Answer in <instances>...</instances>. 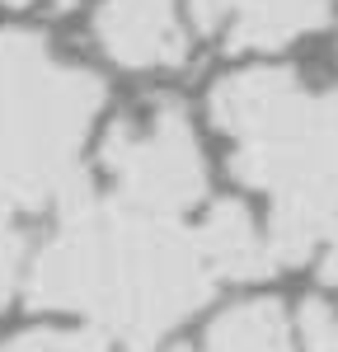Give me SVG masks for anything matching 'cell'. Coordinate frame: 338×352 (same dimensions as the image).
Masks as SVG:
<instances>
[{
    "label": "cell",
    "mask_w": 338,
    "mask_h": 352,
    "mask_svg": "<svg viewBox=\"0 0 338 352\" xmlns=\"http://www.w3.org/2000/svg\"><path fill=\"white\" fill-rule=\"evenodd\" d=\"M104 164L117 179V197L137 212L155 217H179L207 192V169L197 155V141L183 109L160 104L150 122H117L104 136Z\"/></svg>",
    "instance_id": "4"
},
{
    "label": "cell",
    "mask_w": 338,
    "mask_h": 352,
    "mask_svg": "<svg viewBox=\"0 0 338 352\" xmlns=\"http://www.w3.org/2000/svg\"><path fill=\"white\" fill-rule=\"evenodd\" d=\"M0 352H113L99 329H28Z\"/></svg>",
    "instance_id": "9"
},
{
    "label": "cell",
    "mask_w": 338,
    "mask_h": 352,
    "mask_svg": "<svg viewBox=\"0 0 338 352\" xmlns=\"http://www.w3.org/2000/svg\"><path fill=\"white\" fill-rule=\"evenodd\" d=\"M235 10V0H193V19H197V28H221V19Z\"/></svg>",
    "instance_id": "12"
},
{
    "label": "cell",
    "mask_w": 338,
    "mask_h": 352,
    "mask_svg": "<svg viewBox=\"0 0 338 352\" xmlns=\"http://www.w3.org/2000/svg\"><path fill=\"white\" fill-rule=\"evenodd\" d=\"M324 24H329V0H235V24H230L225 47L230 52H249V47L273 52Z\"/></svg>",
    "instance_id": "7"
},
{
    "label": "cell",
    "mask_w": 338,
    "mask_h": 352,
    "mask_svg": "<svg viewBox=\"0 0 338 352\" xmlns=\"http://www.w3.org/2000/svg\"><path fill=\"white\" fill-rule=\"evenodd\" d=\"M104 85L66 66L28 28L0 33V221L38 212L80 174V141Z\"/></svg>",
    "instance_id": "2"
},
{
    "label": "cell",
    "mask_w": 338,
    "mask_h": 352,
    "mask_svg": "<svg viewBox=\"0 0 338 352\" xmlns=\"http://www.w3.org/2000/svg\"><path fill=\"white\" fill-rule=\"evenodd\" d=\"M104 52L117 66H179L188 56V38L169 0H109L94 19Z\"/></svg>",
    "instance_id": "5"
},
{
    "label": "cell",
    "mask_w": 338,
    "mask_h": 352,
    "mask_svg": "<svg viewBox=\"0 0 338 352\" xmlns=\"http://www.w3.org/2000/svg\"><path fill=\"white\" fill-rule=\"evenodd\" d=\"M235 141L230 169L240 184L338 212V94H301L296 85Z\"/></svg>",
    "instance_id": "3"
},
{
    "label": "cell",
    "mask_w": 338,
    "mask_h": 352,
    "mask_svg": "<svg viewBox=\"0 0 338 352\" xmlns=\"http://www.w3.org/2000/svg\"><path fill=\"white\" fill-rule=\"evenodd\" d=\"M19 268H24V235L10 221H0V310H5V300L19 282Z\"/></svg>",
    "instance_id": "11"
},
{
    "label": "cell",
    "mask_w": 338,
    "mask_h": 352,
    "mask_svg": "<svg viewBox=\"0 0 338 352\" xmlns=\"http://www.w3.org/2000/svg\"><path fill=\"white\" fill-rule=\"evenodd\" d=\"M301 343L306 352H338V315L319 296L301 305Z\"/></svg>",
    "instance_id": "10"
},
{
    "label": "cell",
    "mask_w": 338,
    "mask_h": 352,
    "mask_svg": "<svg viewBox=\"0 0 338 352\" xmlns=\"http://www.w3.org/2000/svg\"><path fill=\"white\" fill-rule=\"evenodd\" d=\"M174 352H188V348H174Z\"/></svg>",
    "instance_id": "15"
},
{
    "label": "cell",
    "mask_w": 338,
    "mask_h": 352,
    "mask_svg": "<svg viewBox=\"0 0 338 352\" xmlns=\"http://www.w3.org/2000/svg\"><path fill=\"white\" fill-rule=\"evenodd\" d=\"M56 207L61 230L28 272L33 310H84L104 338L150 352L212 300L216 277L179 217L99 197L84 174L56 192Z\"/></svg>",
    "instance_id": "1"
},
{
    "label": "cell",
    "mask_w": 338,
    "mask_h": 352,
    "mask_svg": "<svg viewBox=\"0 0 338 352\" xmlns=\"http://www.w3.org/2000/svg\"><path fill=\"white\" fill-rule=\"evenodd\" d=\"M207 352H291V329L278 300H245L207 333Z\"/></svg>",
    "instance_id": "8"
},
{
    "label": "cell",
    "mask_w": 338,
    "mask_h": 352,
    "mask_svg": "<svg viewBox=\"0 0 338 352\" xmlns=\"http://www.w3.org/2000/svg\"><path fill=\"white\" fill-rule=\"evenodd\" d=\"M193 235H197V249H202V258H207L212 277L258 282V277L278 272L273 254H268V244H263V235H258V226H254V217H249V207L235 202V197L216 202Z\"/></svg>",
    "instance_id": "6"
},
{
    "label": "cell",
    "mask_w": 338,
    "mask_h": 352,
    "mask_svg": "<svg viewBox=\"0 0 338 352\" xmlns=\"http://www.w3.org/2000/svg\"><path fill=\"white\" fill-rule=\"evenodd\" d=\"M324 240H329V249H324V263H319V277H324L329 287H338V221L329 226V235H324Z\"/></svg>",
    "instance_id": "13"
},
{
    "label": "cell",
    "mask_w": 338,
    "mask_h": 352,
    "mask_svg": "<svg viewBox=\"0 0 338 352\" xmlns=\"http://www.w3.org/2000/svg\"><path fill=\"white\" fill-rule=\"evenodd\" d=\"M0 5H33V0H0ZM71 0H56V10H66Z\"/></svg>",
    "instance_id": "14"
}]
</instances>
